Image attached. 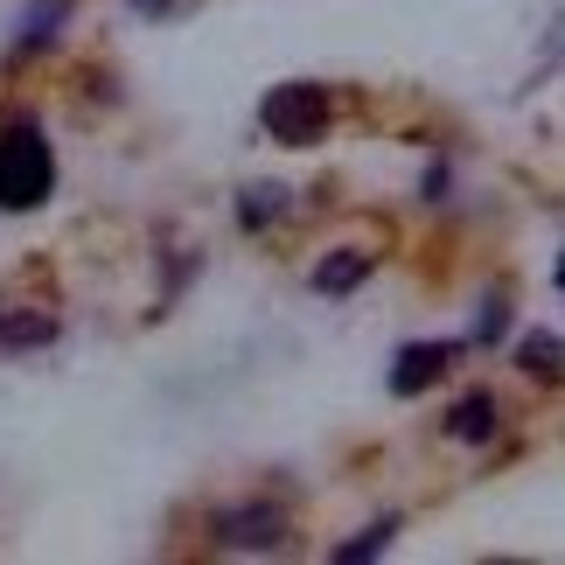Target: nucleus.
<instances>
[{
  "mask_svg": "<svg viewBox=\"0 0 565 565\" xmlns=\"http://www.w3.org/2000/svg\"><path fill=\"white\" fill-rule=\"evenodd\" d=\"M56 195V154L42 126H8L0 134V210H42Z\"/></svg>",
  "mask_w": 565,
  "mask_h": 565,
  "instance_id": "f257e3e1",
  "label": "nucleus"
},
{
  "mask_svg": "<svg viewBox=\"0 0 565 565\" xmlns=\"http://www.w3.org/2000/svg\"><path fill=\"white\" fill-rule=\"evenodd\" d=\"M329 126H335L329 84H273V92L258 98V134L273 147H315Z\"/></svg>",
  "mask_w": 565,
  "mask_h": 565,
  "instance_id": "f03ea898",
  "label": "nucleus"
},
{
  "mask_svg": "<svg viewBox=\"0 0 565 565\" xmlns=\"http://www.w3.org/2000/svg\"><path fill=\"white\" fill-rule=\"evenodd\" d=\"M294 537V516L279 503H237L210 524V545L216 552H279Z\"/></svg>",
  "mask_w": 565,
  "mask_h": 565,
  "instance_id": "7ed1b4c3",
  "label": "nucleus"
},
{
  "mask_svg": "<svg viewBox=\"0 0 565 565\" xmlns=\"http://www.w3.org/2000/svg\"><path fill=\"white\" fill-rule=\"evenodd\" d=\"M454 356H461V342H405V350L391 356V398H419L426 384L447 377Z\"/></svg>",
  "mask_w": 565,
  "mask_h": 565,
  "instance_id": "20e7f679",
  "label": "nucleus"
},
{
  "mask_svg": "<svg viewBox=\"0 0 565 565\" xmlns=\"http://www.w3.org/2000/svg\"><path fill=\"white\" fill-rule=\"evenodd\" d=\"M495 426H503V405H495L489 391H468V398H454V412H447V440H461V447H489Z\"/></svg>",
  "mask_w": 565,
  "mask_h": 565,
  "instance_id": "39448f33",
  "label": "nucleus"
},
{
  "mask_svg": "<svg viewBox=\"0 0 565 565\" xmlns=\"http://www.w3.org/2000/svg\"><path fill=\"white\" fill-rule=\"evenodd\" d=\"M63 21H71V0H29V8H21V21H14V50H21V56H29V50H50Z\"/></svg>",
  "mask_w": 565,
  "mask_h": 565,
  "instance_id": "423d86ee",
  "label": "nucleus"
},
{
  "mask_svg": "<svg viewBox=\"0 0 565 565\" xmlns=\"http://www.w3.org/2000/svg\"><path fill=\"white\" fill-rule=\"evenodd\" d=\"M371 266H377L371 252H329V258H321V266H315V294H329V300L356 294L363 279H371Z\"/></svg>",
  "mask_w": 565,
  "mask_h": 565,
  "instance_id": "0eeeda50",
  "label": "nucleus"
},
{
  "mask_svg": "<svg viewBox=\"0 0 565 565\" xmlns=\"http://www.w3.org/2000/svg\"><path fill=\"white\" fill-rule=\"evenodd\" d=\"M516 363H524V377H537V384H558V371H565L558 329H531L524 342H516Z\"/></svg>",
  "mask_w": 565,
  "mask_h": 565,
  "instance_id": "6e6552de",
  "label": "nucleus"
},
{
  "mask_svg": "<svg viewBox=\"0 0 565 565\" xmlns=\"http://www.w3.org/2000/svg\"><path fill=\"white\" fill-rule=\"evenodd\" d=\"M279 216H287V189L279 182H258V189L237 195V224L245 231H266V224H279Z\"/></svg>",
  "mask_w": 565,
  "mask_h": 565,
  "instance_id": "1a4fd4ad",
  "label": "nucleus"
},
{
  "mask_svg": "<svg viewBox=\"0 0 565 565\" xmlns=\"http://www.w3.org/2000/svg\"><path fill=\"white\" fill-rule=\"evenodd\" d=\"M391 537H398V516H377V524H371V531H356V537H342V545H335V565H356V558H377V552L391 545Z\"/></svg>",
  "mask_w": 565,
  "mask_h": 565,
  "instance_id": "9d476101",
  "label": "nucleus"
},
{
  "mask_svg": "<svg viewBox=\"0 0 565 565\" xmlns=\"http://www.w3.org/2000/svg\"><path fill=\"white\" fill-rule=\"evenodd\" d=\"M503 308H510V294H503V287H489L482 321H475V342H495V335H503Z\"/></svg>",
  "mask_w": 565,
  "mask_h": 565,
  "instance_id": "9b49d317",
  "label": "nucleus"
},
{
  "mask_svg": "<svg viewBox=\"0 0 565 565\" xmlns=\"http://www.w3.org/2000/svg\"><path fill=\"white\" fill-rule=\"evenodd\" d=\"M126 8H140V14H175L182 0H126Z\"/></svg>",
  "mask_w": 565,
  "mask_h": 565,
  "instance_id": "f8f14e48",
  "label": "nucleus"
}]
</instances>
